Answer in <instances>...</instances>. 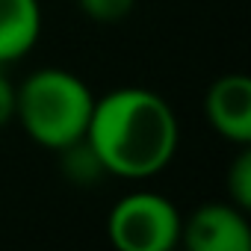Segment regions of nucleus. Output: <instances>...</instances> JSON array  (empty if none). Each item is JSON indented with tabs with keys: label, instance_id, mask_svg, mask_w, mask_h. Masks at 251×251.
<instances>
[{
	"label": "nucleus",
	"instance_id": "obj_2",
	"mask_svg": "<svg viewBox=\"0 0 251 251\" xmlns=\"http://www.w3.org/2000/svg\"><path fill=\"white\" fill-rule=\"evenodd\" d=\"M92 106V89L62 68H39L15 89V115L24 133L48 151H62L86 136Z\"/></svg>",
	"mask_w": 251,
	"mask_h": 251
},
{
	"label": "nucleus",
	"instance_id": "obj_3",
	"mask_svg": "<svg viewBox=\"0 0 251 251\" xmlns=\"http://www.w3.org/2000/svg\"><path fill=\"white\" fill-rule=\"evenodd\" d=\"M180 213L160 192H130L115 201L106 233L118 251H172L180 242Z\"/></svg>",
	"mask_w": 251,
	"mask_h": 251
},
{
	"label": "nucleus",
	"instance_id": "obj_4",
	"mask_svg": "<svg viewBox=\"0 0 251 251\" xmlns=\"http://www.w3.org/2000/svg\"><path fill=\"white\" fill-rule=\"evenodd\" d=\"M180 239L189 251H248L251 227L236 204H201L183 225Z\"/></svg>",
	"mask_w": 251,
	"mask_h": 251
},
{
	"label": "nucleus",
	"instance_id": "obj_9",
	"mask_svg": "<svg viewBox=\"0 0 251 251\" xmlns=\"http://www.w3.org/2000/svg\"><path fill=\"white\" fill-rule=\"evenodd\" d=\"M15 118V86L9 83V77L3 74V65H0V127L9 124Z\"/></svg>",
	"mask_w": 251,
	"mask_h": 251
},
{
	"label": "nucleus",
	"instance_id": "obj_7",
	"mask_svg": "<svg viewBox=\"0 0 251 251\" xmlns=\"http://www.w3.org/2000/svg\"><path fill=\"white\" fill-rule=\"evenodd\" d=\"M227 195H230V204H236L239 210L251 207V151L248 145H242L233 166L227 169Z\"/></svg>",
	"mask_w": 251,
	"mask_h": 251
},
{
	"label": "nucleus",
	"instance_id": "obj_1",
	"mask_svg": "<svg viewBox=\"0 0 251 251\" xmlns=\"http://www.w3.org/2000/svg\"><path fill=\"white\" fill-rule=\"evenodd\" d=\"M83 139L106 175L139 180L172 163L180 127L166 98L142 86H124L95 98Z\"/></svg>",
	"mask_w": 251,
	"mask_h": 251
},
{
	"label": "nucleus",
	"instance_id": "obj_8",
	"mask_svg": "<svg viewBox=\"0 0 251 251\" xmlns=\"http://www.w3.org/2000/svg\"><path fill=\"white\" fill-rule=\"evenodd\" d=\"M77 6L86 18H92L98 24H115L133 12L136 0H77Z\"/></svg>",
	"mask_w": 251,
	"mask_h": 251
},
{
	"label": "nucleus",
	"instance_id": "obj_6",
	"mask_svg": "<svg viewBox=\"0 0 251 251\" xmlns=\"http://www.w3.org/2000/svg\"><path fill=\"white\" fill-rule=\"evenodd\" d=\"M42 36L39 0H0V65L27 56Z\"/></svg>",
	"mask_w": 251,
	"mask_h": 251
},
{
	"label": "nucleus",
	"instance_id": "obj_5",
	"mask_svg": "<svg viewBox=\"0 0 251 251\" xmlns=\"http://www.w3.org/2000/svg\"><path fill=\"white\" fill-rule=\"evenodd\" d=\"M204 109L222 139L239 148L251 142V80L245 74L219 77L207 92Z\"/></svg>",
	"mask_w": 251,
	"mask_h": 251
}]
</instances>
